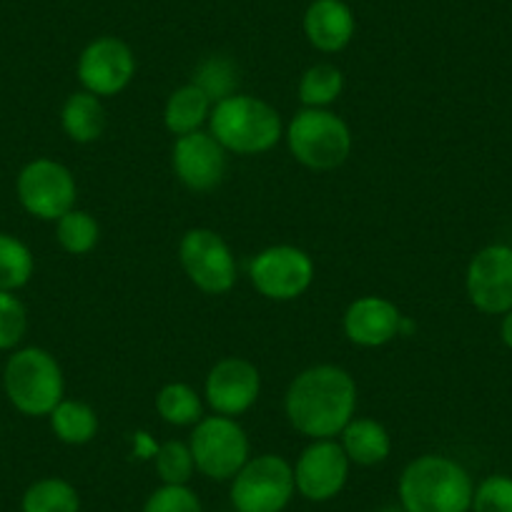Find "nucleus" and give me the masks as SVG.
<instances>
[{"instance_id":"obj_1","label":"nucleus","mask_w":512,"mask_h":512,"mask_svg":"<svg viewBox=\"0 0 512 512\" xmlns=\"http://www.w3.org/2000/svg\"><path fill=\"white\" fill-rule=\"evenodd\" d=\"M284 412L299 435L334 440L357 415V382L337 364L304 369L289 384Z\"/></svg>"},{"instance_id":"obj_2","label":"nucleus","mask_w":512,"mask_h":512,"mask_svg":"<svg viewBox=\"0 0 512 512\" xmlns=\"http://www.w3.org/2000/svg\"><path fill=\"white\" fill-rule=\"evenodd\" d=\"M397 495L407 512H470L475 482L452 457L422 455L402 470Z\"/></svg>"},{"instance_id":"obj_3","label":"nucleus","mask_w":512,"mask_h":512,"mask_svg":"<svg viewBox=\"0 0 512 512\" xmlns=\"http://www.w3.org/2000/svg\"><path fill=\"white\" fill-rule=\"evenodd\" d=\"M209 134L226 149V154L259 156L282 141V116L272 103L249 93H234L214 103L209 116Z\"/></svg>"},{"instance_id":"obj_4","label":"nucleus","mask_w":512,"mask_h":512,"mask_svg":"<svg viewBox=\"0 0 512 512\" xmlns=\"http://www.w3.org/2000/svg\"><path fill=\"white\" fill-rule=\"evenodd\" d=\"M6 397L21 415L48 417L66 392L58 359L43 347H23L8 357L3 369Z\"/></svg>"},{"instance_id":"obj_5","label":"nucleus","mask_w":512,"mask_h":512,"mask_svg":"<svg viewBox=\"0 0 512 512\" xmlns=\"http://www.w3.org/2000/svg\"><path fill=\"white\" fill-rule=\"evenodd\" d=\"M289 151L312 171H332L352 154V131L329 108H302L287 126Z\"/></svg>"},{"instance_id":"obj_6","label":"nucleus","mask_w":512,"mask_h":512,"mask_svg":"<svg viewBox=\"0 0 512 512\" xmlns=\"http://www.w3.org/2000/svg\"><path fill=\"white\" fill-rule=\"evenodd\" d=\"M294 492V465L282 455H259L236 472L229 497L236 512H284Z\"/></svg>"},{"instance_id":"obj_7","label":"nucleus","mask_w":512,"mask_h":512,"mask_svg":"<svg viewBox=\"0 0 512 512\" xmlns=\"http://www.w3.org/2000/svg\"><path fill=\"white\" fill-rule=\"evenodd\" d=\"M191 455L196 470L209 480H234L236 472L249 462V437L234 417H201L191 432Z\"/></svg>"},{"instance_id":"obj_8","label":"nucleus","mask_w":512,"mask_h":512,"mask_svg":"<svg viewBox=\"0 0 512 512\" xmlns=\"http://www.w3.org/2000/svg\"><path fill=\"white\" fill-rule=\"evenodd\" d=\"M16 196L33 219L58 221L76 209V176L61 161L33 159L18 174Z\"/></svg>"},{"instance_id":"obj_9","label":"nucleus","mask_w":512,"mask_h":512,"mask_svg":"<svg viewBox=\"0 0 512 512\" xmlns=\"http://www.w3.org/2000/svg\"><path fill=\"white\" fill-rule=\"evenodd\" d=\"M179 262L189 282L204 294H226L236 284L234 251L214 229L186 231L179 241Z\"/></svg>"},{"instance_id":"obj_10","label":"nucleus","mask_w":512,"mask_h":512,"mask_svg":"<svg viewBox=\"0 0 512 512\" xmlns=\"http://www.w3.org/2000/svg\"><path fill=\"white\" fill-rule=\"evenodd\" d=\"M249 279L262 297L272 302H292L312 287L314 262L299 246H267L251 259Z\"/></svg>"},{"instance_id":"obj_11","label":"nucleus","mask_w":512,"mask_h":512,"mask_svg":"<svg viewBox=\"0 0 512 512\" xmlns=\"http://www.w3.org/2000/svg\"><path fill=\"white\" fill-rule=\"evenodd\" d=\"M78 81L83 91L111 98L126 91L136 76V56L126 41L116 36L93 38L78 56Z\"/></svg>"},{"instance_id":"obj_12","label":"nucleus","mask_w":512,"mask_h":512,"mask_svg":"<svg viewBox=\"0 0 512 512\" xmlns=\"http://www.w3.org/2000/svg\"><path fill=\"white\" fill-rule=\"evenodd\" d=\"M467 297L482 314H505L512 309V246L490 244L467 264Z\"/></svg>"},{"instance_id":"obj_13","label":"nucleus","mask_w":512,"mask_h":512,"mask_svg":"<svg viewBox=\"0 0 512 512\" xmlns=\"http://www.w3.org/2000/svg\"><path fill=\"white\" fill-rule=\"evenodd\" d=\"M349 457L337 440H312L294 465V485L309 502H327L344 490L349 477Z\"/></svg>"},{"instance_id":"obj_14","label":"nucleus","mask_w":512,"mask_h":512,"mask_svg":"<svg viewBox=\"0 0 512 512\" xmlns=\"http://www.w3.org/2000/svg\"><path fill=\"white\" fill-rule=\"evenodd\" d=\"M262 392V374L244 357H224L209 369L204 384L206 405L224 417L249 412Z\"/></svg>"},{"instance_id":"obj_15","label":"nucleus","mask_w":512,"mask_h":512,"mask_svg":"<svg viewBox=\"0 0 512 512\" xmlns=\"http://www.w3.org/2000/svg\"><path fill=\"white\" fill-rule=\"evenodd\" d=\"M171 166L186 189L206 194L224 181L226 149L209 131H194L176 139L171 149Z\"/></svg>"},{"instance_id":"obj_16","label":"nucleus","mask_w":512,"mask_h":512,"mask_svg":"<svg viewBox=\"0 0 512 512\" xmlns=\"http://www.w3.org/2000/svg\"><path fill=\"white\" fill-rule=\"evenodd\" d=\"M405 317L395 302L384 297H359L344 312V334L357 347H384L402 337Z\"/></svg>"},{"instance_id":"obj_17","label":"nucleus","mask_w":512,"mask_h":512,"mask_svg":"<svg viewBox=\"0 0 512 512\" xmlns=\"http://www.w3.org/2000/svg\"><path fill=\"white\" fill-rule=\"evenodd\" d=\"M304 36L319 53H339L352 43L357 18L344 0H312L304 11Z\"/></svg>"},{"instance_id":"obj_18","label":"nucleus","mask_w":512,"mask_h":512,"mask_svg":"<svg viewBox=\"0 0 512 512\" xmlns=\"http://www.w3.org/2000/svg\"><path fill=\"white\" fill-rule=\"evenodd\" d=\"M339 445L347 452L349 462L362 467L382 465L392 452V437L387 427L369 417H352L339 435Z\"/></svg>"},{"instance_id":"obj_19","label":"nucleus","mask_w":512,"mask_h":512,"mask_svg":"<svg viewBox=\"0 0 512 512\" xmlns=\"http://www.w3.org/2000/svg\"><path fill=\"white\" fill-rule=\"evenodd\" d=\"M61 126L76 144H93L106 131V108L101 98L88 91H76L61 108Z\"/></svg>"},{"instance_id":"obj_20","label":"nucleus","mask_w":512,"mask_h":512,"mask_svg":"<svg viewBox=\"0 0 512 512\" xmlns=\"http://www.w3.org/2000/svg\"><path fill=\"white\" fill-rule=\"evenodd\" d=\"M211 108H214V103L209 101V96L189 81L186 86L176 88L169 101H166L164 123L171 134L179 139V136L201 131V126L209 123Z\"/></svg>"},{"instance_id":"obj_21","label":"nucleus","mask_w":512,"mask_h":512,"mask_svg":"<svg viewBox=\"0 0 512 512\" xmlns=\"http://www.w3.org/2000/svg\"><path fill=\"white\" fill-rule=\"evenodd\" d=\"M51 430L63 445H88L98 432V415L91 405L63 397L48 415Z\"/></svg>"},{"instance_id":"obj_22","label":"nucleus","mask_w":512,"mask_h":512,"mask_svg":"<svg viewBox=\"0 0 512 512\" xmlns=\"http://www.w3.org/2000/svg\"><path fill=\"white\" fill-rule=\"evenodd\" d=\"M23 512H81V497L78 490L63 477H41L21 500Z\"/></svg>"},{"instance_id":"obj_23","label":"nucleus","mask_w":512,"mask_h":512,"mask_svg":"<svg viewBox=\"0 0 512 512\" xmlns=\"http://www.w3.org/2000/svg\"><path fill=\"white\" fill-rule=\"evenodd\" d=\"M36 259L26 241L0 231V292H18L31 282Z\"/></svg>"},{"instance_id":"obj_24","label":"nucleus","mask_w":512,"mask_h":512,"mask_svg":"<svg viewBox=\"0 0 512 512\" xmlns=\"http://www.w3.org/2000/svg\"><path fill=\"white\" fill-rule=\"evenodd\" d=\"M156 412L166 425L189 427L204 417V405L194 387L184 382H169L161 387L159 397H156Z\"/></svg>"},{"instance_id":"obj_25","label":"nucleus","mask_w":512,"mask_h":512,"mask_svg":"<svg viewBox=\"0 0 512 512\" xmlns=\"http://www.w3.org/2000/svg\"><path fill=\"white\" fill-rule=\"evenodd\" d=\"M344 76L332 63H314L299 78V101L304 108H327L342 96Z\"/></svg>"},{"instance_id":"obj_26","label":"nucleus","mask_w":512,"mask_h":512,"mask_svg":"<svg viewBox=\"0 0 512 512\" xmlns=\"http://www.w3.org/2000/svg\"><path fill=\"white\" fill-rule=\"evenodd\" d=\"M101 239V226L96 216H91L83 209H71L56 221V241L63 251L73 256H83L96 249Z\"/></svg>"},{"instance_id":"obj_27","label":"nucleus","mask_w":512,"mask_h":512,"mask_svg":"<svg viewBox=\"0 0 512 512\" xmlns=\"http://www.w3.org/2000/svg\"><path fill=\"white\" fill-rule=\"evenodd\" d=\"M191 83L199 86L201 91L209 96L211 103H219L236 93V86H239V71H236V63L231 61V58L206 56L204 61L196 66Z\"/></svg>"},{"instance_id":"obj_28","label":"nucleus","mask_w":512,"mask_h":512,"mask_svg":"<svg viewBox=\"0 0 512 512\" xmlns=\"http://www.w3.org/2000/svg\"><path fill=\"white\" fill-rule=\"evenodd\" d=\"M156 472H159L164 485H189L196 472L194 455H191L189 442L169 440L156 450Z\"/></svg>"},{"instance_id":"obj_29","label":"nucleus","mask_w":512,"mask_h":512,"mask_svg":"<svg viewBox=\"0 0 512 512\" xmlns=\"http://www.w3.org/2000/svg\"><path fill=\"white\" fill-rule=\"evenodd\" d=\"M28 329V309L16 292H0V352L16 349Z\"/></svg>"},{"instance_id":"obj_30","label":"nucleus","mask_w":512,"mask_h":512,"mask_svg":"<svg viewBox=\"0 0 512 512\" xmlns=\"http://www.w3.org/2000/svg\"><path fill=\"white\" fill-rule=\"evenodd\" d=\"M472 512H512V477H485L472 495Z\"/></svg>"},{"instance_id":"obj_31","label":"nucleus","mask_w":512,"mask_h":512,"mask_svg":"<svg viewBox=\"0 0 512 512\" xmlns=\"http://www.w3.org/2000/svg\"><path fill=\"white\" fill-rule=\"evenodd\" d=\"M144 512H204V507L189 485H161L149 495Z\"/></svg>"},{"instance_id":"obj_32","label":"nucleus","mask_w":512,"mask_h":512,"mask_svg":"<svg viewBox=\"0 0 512 512\" xmlns=\"http://www.w3.org/2000/svg\"><path fill=\"white\" fill-rule=\"evenodd\" d=\"M500 337H502V342H505V347L512 349V309H510V312L502 314Z\"/></svg>"},{"instance_id":"obj_33","label":"nucleus","mask_w":512,"mask_h":512,"mask_svg":"<svg viewBox=\"0 0 512 512\" xmlns=\"http://www.w3.org/2000/svg\"><path fill=\"white\" fill-rule=\"evenodd\" d=\"M379 512H407V510L402 505H387V507H382Z\"/></svg>"}]
</instances>
